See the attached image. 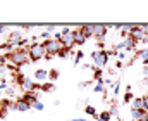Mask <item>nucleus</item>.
Masks as SVG:
<instances>
[{"instance_id": "obj_1", "label": "nucleus", "mask_w": 148, "mask_h": 121, "mask_svg": "<svg viewBox=\"0 0 148 121\" xmlns=\"http://www.w3.org/2000/svg\"><path fill=\"white\" fill-rule=\"evenodd\" d=\"M3 55L7 57V62H10V64L16 66V68H21V66L31 62V61H29L28 48H16V50H12V52H5Z\"/></svg>"}, {"instance_id": "obj_2", "label": "nucleus", "mask_w": 148, "mask_h": 121, "mask_svg": "<svg viewBox=\"0 0 148 121\" xmlns=\"http://www.w3.org/2000/svg\"><path fill=\"white\" fill-rule=\"evenodd\" d=\"M28 54H29V61L31 62H36L47 57V48L43 45V41H33L29 47H28Z\"/></svg>"}, {"instance_id": "obj_3", "label": "nucleus", "mask_w": 148, "mask_h": 121, "mask_svg": "<svg viewBox=\"0 0 148 121\" xmlns=\"http://www.w3.org/2000/svg\"><path fill=\"white\" fill-rule=\"evenodd\" d=\"M43 45H45V48H47V54H48V55H57V54L64 48V47H62V43H60L59 40H55V38H53V40H52V38L45 40V41H43Z\"/></svg>"}, {"instance_id": "obj_4", "label": "nucleus", "mask_w": 148, "mask_h": 121, "mask_svg": "<svg viewBox=\"0 0 148 121\" xmlns=\"http://www.w3.org/2000/svg\"><path fill=\"white\" fill-rule=\"evenodd\" d=\"M91 59L98 68H103L109 61V52L107 50H95V52H91Z\"/></svg>"}, {"instance_id": "obj_5", "label": "nucleus", "mask_w": 148, "mask_h": 121, "mask_svg": "<svg viewBox=\"0 0 148 121\" xmlns=\"http://www.w3.org/2000/svg\"><path fill=\"white\" fill-rule=\"evenodd\" d=\"M131 109H140V111H143V113H148V97L147 95H143V97H136V99H133V102H131Z\"/></svg>"}, {"instance_id": "obj_6", "label": "nucleus", "mask_w": 148, "mask_h": 121, "mask_svg": "<svg viewBox=\"0 0 148 121\" xmlns=\"http://www.w3.org/2000/svg\"><path fill=\"white\" fill-rule=\"evenodd\" d=\"M62 35V33H60ZM60 43H62V47L64 48H67V50H73L74 47H76V41H74V33H64L62 35V38H60Z\"/></svg>"}, {"instance_id": "obj_7", "label": "nucleus", "mask_w": 148, "mask_h": 121, "mask_svg": "<svg viewBox=\"0 0 148 121\" xmlns=\"http://www.w3.org/2000/svg\"><path fill=\"white\" fill-rule=\"evenodd\" d=\"M107 26L105 24H93V38H97L98 41H102L107 35Z\"/></svg>"}, {"instance_id": "obj_8", "label": "nucleus", "mask_w": 148, "mask_h": 121, "mask_svg": "<svg viewBox=\"0 0 148 121\" xmlns=\"http://www.w3.org/2000/svg\"><path fill=\"white\" fill-rule=\"evenodd\" d=\"M33 106H29L26 100H23V97H19V99H16L14 100V111H19V113H26V111H29Z\"/></svg>"}, {"instance_id": "obj_9", "label": "nucleus", "mask_w": 148, "mask_h": 121, "mask_svg": "<svg viewBox=\"0 0 148 121\" xmlns=\"http://www.w3.org/2000/svg\"><path fill=\"white\" fill-rule=\"evenodd\" d=\"M40 97H41V95H40L38 92H24V93H23V100H26L29 106H33L35 102H38Z\"/></svg>"}, {"instance_id": "obj_10", "label": "nucleus", "mask_w": 148, "mask_h": 121, "mask_svg": "<svg viewBox=\"0 0 148 121\" xmlns=\"http://www.w3.org/2000/svg\"><path fill=\"white\" fill-rule=\"evenodd\" d=\"M73 33H74V41H76V45H84L86 43V37L83 35V31L79 30V28H76V30H73Z\"/></svg>"}, {"instance_id": "obj_11", "label": "nucleus", "mask_w": 148, "mask_h": 121, "mask_svg": "<svg viewBox=\"0 0 148 121\" xmlns=\"http://www.w3.org/2000/svg\"><path fill=\"white\" fill-rule=\"evenodd\" d=\"M35 80L38 83H45V81L48 80V71L47 69H36L35 71Z\"/></svg>"}, {"instance_id": "obj_12", "label": "nucleus", "mask_w": 148, "mask_h": 121, "mask_svg": "<svg viewBox=\"0 0 148 121\" xmlns=\"http://www.w3.org/2000/svg\"><path fill=\"white\" fill-rule=\"evenodd\" d=\"M79 30L83 31V35H84L86 38H91V37H93V24H81Z\"/></svg>"}, {"instance_id": "obj_13", "label": "nucleus", "mask_w": 148, "mask_h": 121, "mask_svg": "<svg viewBox=\"0 0 148 121\" xmlns=\"http://www.w3.org/2000/svg\"><path fill=\"white\" fill-rule=\"evenodd\" d=\"M124 43H126V50H127V52H131V50H134V48H136L138 40H134L133 37H127V38L124 40Z\"/></svg>"}, {"instance_id": "obj_14", "label": "nucleus", "mask_w": 148, "mask_h": 121, "mask_svg": "<svg viewBox=\"0 0 148 121\" xmlns=\"http://www.w3.org/2000/svg\"><path fill=\"white\" fill-rule=\"evenodd\" d=\"M93 92H97V93H103V95H107V90H105V80H100V81H97V85L93 86Z\"/></svg>"}, {"instance_id": "obj_15", "label": "nucleus", "mask_w": 148, "mask_h": 121, "mask_svg": "<svg viewBox=\"0 0 148 121\" xmlns=\"http://www.w3.org/2000/svg\"><path fill=\"white\" fill-rule=\"evenodd\" d=\"M136 59H140L145 66L148 64V48H143V50H140L138 54H136Z\"/></svg>"}, {"instance_id": "obj_16", "label": "nucleus", "mask_w": 148, "mask_h": 121, "mask_svg": "<svg viewBox=\"0 0 148 121\" xmlns=\"http://www.w3.org/2000/svg\"><path fill=\"white\" fill-rule=\"evenodd\" d=\"M112 118V114L109 113V109H105V111H102L97 118H95V121H110Z\"/></svg>"}, {"instance_id": "obj_17", "label": "nucleus", "mask_w": 148, "mask_h": 121, "mask_svg": "<svg viewBox=\"0 0 148 121\" xmlns=\"http://www.w3.org/2000/svg\"><path fill=\"white\" fill-rule=\"evenodd\" d=\"M40 88H41L43 92H55V85H53V83H48V81L41 83V85H40Z\"/></svg>"}, {"instance_id": "obj_18", "label": "nucleus", "mask_w": 148, "mask_h": 121, "mask_svg": "<svg viewBox=\"0 0 148 121\" xmlns=\"http://www.w3.org/2000/svg\"><path fill=\"white\" fill-rule=\"evenodd\" d=\"M102 75H103V69H102V68H95V73H93V78H91V80H93V81L103 80V78H102Z\"/></svg>"}, {"instance_id": "obj_19", "label": "nucleus", "mask_w": 148, "mask_h": 121, "mask_svg": "<svg viewBox=\"0 0 148 121\" xmlns=\"http://www.w3.org/2000/svg\"><path fill=\"white\" fill-rule=\"evenodd\" d=\"M84 111H86V114H88V116H91V118H97V116H98L93 106H86V107H84Z\"/></svg>"}, {"instance_id": "obj_20", "label": "nucleus", "mask_w": 148, "mask_h": 121, "mask_svg": "<svg viewBox=\"0 0 148 121\" xmlns=\"http://www.w3.org/2000/svg\"><path fill=\"white\" fill-rule=\"evenodd\" d=\"M71 54H73L71 50H67V48H62V50H60L57 55H59L60 59H67V57H71Z\"/></svg>"}, {"instance_id": "obj_21", "label": "nucleus", "mask_w": 148, "mask_h": 121, "mask_svg": "<svg viewBox=\"0 0 148 121\" xmlns=\"http://www.w3.org/2000/svg\"><path fill=\"white\" fill-rule=\"evenodd\" d=\"M83 55H84V52H83V50L74 52V64H79V61L83 59Z\"/></svg>"}, {"instance_id": "obj_22", "label": "nucleus", "mask_w": 148, "mask_h": 121, "mask_svg": "<svg viewBox=\"0 0 148 121\" xmlns=\"http://www.w3.org/2000/svg\"><path fill=\"white\" fill-rule=\"evenodd\" d=\"M48 78H50V81H55L57 78H59V71H57V69L48 71Z\"/></svg>"}, {"instance_id": "obj_23", "label": "nucleus", "mask_w": 148, "mask_h": 121, "mask_svg": "<svg viewBox=\"0 0 148 121\" xmlns=\"http://www.w3.org/2000/svg\"><path fill=\"white\" fill-rule=\"evenodd\" d=\"M5 95H7L9 99H12V97H16V90H14L12 86H7V88H5Z\"/></svg>"}, {"instance_id": "obj_24", "label": "nucleus", "mask_w": 148, "mask_h": 121, "mask_svg": "<svg viewBox=\"0 0 148 121\" xmlns=\"http://www.w3.org/2000/svg\"><path fill=\"white\" fill-rule=\"evenodd\" d=\"M133 102V95H131V92H126L124 93V104H131Z\"/></svg>"}, {"instance_id": "obj_25", "label": "nucleus", "mask_w": 148, "mask_h": 121, "mask_svg": "<svg viewBox=\"0 0 148 121\" xmlns=\"http://www.w3.org/2000/svg\"><path fill=\"white\" fill-rule=\"evenodd\" d=\"M33 107H35L36 111H43V102H41V100H38V102L33 104Z\"/></svg>"}, {"instance_id": "obj_26", "label": "nucleus", "mask_w": 148, "mask_h": 121, "mask_svg": "<svg viewBox=\"0 0 148 121\" xmlns=\"http://www.w3.org/2000/svg\"><path fill=\"white\" fill-rule=\"evenodd\" d=\"M5 64H7V57L5 55H0V68H7Z\"/></svg>"}, {"instance_id": "obj_27", "label": "nucleus", "mask_w": 148, "mask_h": 121, "mask_svg": "<svg viewBox=\"0 0 148 121\" xmlns=\"http://www.w3.org/2000/svg\"><path fill=\"white\" fill-rule=\"evenodd\" d=\"M53 31H55V24H48V26H47V33L50 35V33H53Z\"/></svg>"}, {"instance_id": "obj_28", "label": "nucleus", "mask_w": 148, "mask_h": 121, "mask_svg": "<svg viewBox=\"0 0 148 121\" xmlns=\"http://www.w3.org/2000/svg\"><path fill=\"white\" fill-rule=\"evenodd\" d=\"M109 113H110L112 116H117V107H115V106H112L110 109H109Z\"/></svg>"}, {"instance_id": "obj_29", "label": "nucleus", "mask_w": 148, "mask_h": 121, "mask_svg": "<svg viewBox=\"0 0 148 121\" xmlns=\"http://www.w3.org/2000/svg\"><path fill=\"white\" fill-rule=\"evenodd\" d=\"M141 30H143L145 35H148V24H141Z\"/></svg>"}, {"instance_id": "obj_30", "label": "nucleus", "mask_w": 148, "mask_h": 121, "mask_svg": "<svg viewBox=\"0 0 148 121\" xmlns=\"http://www.w3.org/2000/svg\"><path fill=\"white\" fill-rule=\"evenodd\" d=\"M143 75H145V76L148 78V64L145 66V68H143Z\"/></svg>"}, {"instance_id": "obj_31", "label": "nucleus", "mask_w": 148, "mask_h": 121, "mask_svg": "<svg viewBox=\"0 0 148 121\" xmlns=\"http://www.w3.org/2000/svg\"><path fill=\"white\" fill-rule=\"evenodd\" d=\"M5 33V24H0V35Z\"/></svg>"}, {"instance_id": "obj_32", "label": "nucleus", "mask_w": 148, "mask_h": 121, "mask_svg": "<svg viewBox=\"0 0 148 121\" xmlns=\"http://www.w3.org/2000/svg\"><path fill=\"white\" fill-rule=\"evenodd\" d=\"M71 121H86L84 118H76V120H71Z\"/></svg>"}, {"instance_id": "obj_33", "label": "nucleus", "mask_w": 148, "mask_h": 121, "mask_svg": "<svg viewBox=\"0 0 148 121\" xmlns=\"http://www.w3.org/2000/svg\"><path fill=\"white\" fill-rule=\"evenodd\" d=\"M5 69H7V68H0V75H3V73H5Z\"/></svg>"}, {"instance_id": "obj_34", "label": "nucleus", "mask_w": 148, "mask_h": 121, "mask_svg": "<svg viewBox=\"0 0 148 121\" xmlns=\"http://www.w3.org/2000/svg\"><path fill=\"white\" fill-rule=\"evenodd\" d=\"M3 111V104H2V100H0V113Z\"/></svg>"}, {"instance_id": "obj_35", "label": "nucleus", "mask_w": 148, "mask_h": 121, "mask_svg": "<svg viewBox=\"0 0 148 121\" xmlns=\"http://www.w3.org/2000/svg\"><path fill=\"white\" fill-rule=\"evenodd\" d=\"M147 121H148V116H147Z\"/></svg>"}, {"instance_id": "obj_36", "label": "nucleus", "mask_w": 148, "mask_h": 121, "mask_svg": "<svg viewBox=\"0 0 148 121\" xmlns=\"http://www.w3.org/2000/svg\"><path fill=\"white\" fill-rule=\"evenodd\" d=\"M119 121H121V120H119Z\"/></svg>"}]
</instances>
